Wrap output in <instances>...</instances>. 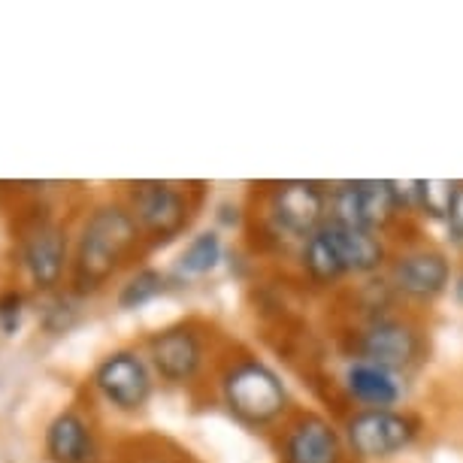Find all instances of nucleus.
<instances>
[{
    "instance_id": "f03ea898",
    "label": "nucleus",
    "mask_w": 463,
    "mask_h": 463,
    "mask_svg": "<svg viewBox=\"0 0 463 463\" xmlns=\"http://www.w3.org/2000/svg\"><path fill=\"white\" fill-rule=\"evenodd\" d=\"M224 403L240 421L246 424H269L285 412L288 391L282 379L260 361H242L231 366L222 382Z\"/></svg>"
},
{
    "instance_id": "20e7f679",
    "label": "nucleus",
    "mask_w": 463,
    "mask_h": 463,
    "mask_svg": "<svg viewBox=\"0 0 463 463\" xmlns=\"http://www.w3.org/2000/svg\"><path fill=\"white\" fill-rule=\"evenodd\" d=\"M400 197L394 182H345L330 194V222L348 227H384L397 215Z\"/></svg>"
},
{
    "instance_id": "4be33fe9",
    "label": "nucleus",
    "mask_w": 463,
    "mask_h": 463,
    "mask_svg": "<svg viewBox=\"0 0 463 463\" xmlns=\"http://www.w3.org/2000/svg\"><path fill=\"white\" fill-rule=\"evenodd\" d=\"M454 294H458V300L463 303V273H460V279H458V285H454Z\"/></svg>"
},
{
    "instance_id": "f8f14e48",
    "label": "nucleus",
    "mask_w": 463,
    "mask_h": 463,
    "mask_svg": "<svg viewBox=\"0 0 463 463\" xmlns=\"http://www.w3.org/2000/svg\"><path fill=\"white\" fill-rule=\"evenodd\" d=\"M449 260L439 251L421 249L412 255H403L394 267V282L403 294L415 297V300H433L449 288Z\"/></svg>"
},
{
    "instance_id": "0eeeda50",
    "label": "nucleus",
    "mask_w": 463,
    "mask_h": 463,
    "mask_svg": "<svg viewBox=\"0 0 463 463\" xmlns=\"http://www.w3.org/2000/svg\"><path fill=\"white\" fill-rule=\"evenodd\" d=\"M327 213V194L318 182L291 179L273 188L269 197V215H273L276 227L294 233V237H312L321 231Z\"/></svg>"
},
{
    "instance_id": "9d476101",
    "label": "nucleus",
    "mask_w": 463,
    "mask_h": 463,
    "mask_svg": "<svg viewBox=\"0 0 463 463\" xmlns=\"http://www.w3.org/2000/svg\"><path fill=\"white\" fill-rule=\"evenodd\" d=\"M361 361L397 373L418 357V334L397 318H379L361 334Z\"/></svg>"
},
{
    "instance_id": "ddd939ff",
    "label": "nucleus",
    "mask_w": 463,
    "mask_h": 463,
    "mask_svg": "<svg viewBox=\"0 0 463 463\" xmlns=\"http://www.w3.org/2000/svg\"><path fill=\"white\" fill-rule=\"evenodd\" d=\"M46 454L52 463H91L98 445L89 421L73 409L52 418L46 427Z\"/></svg>"
},
{
    "instance_id": "7ed1b4c3",
    "label": "nucleus",
    "mask_w": 463,
    "mask_h": 463,
    "mask_svg": "<svg viewBox=\"0 0 463 463\" xmlns=\"http://www.w3.org/2000/svg\"><path fill=\"white\" fill-rule=\"evenodd\" d=\"M128 209L137 218L139 231L148 233L155 242L173 240L188 224V197L179 185L170 182H137L130 185Z\"/></svg>"
},
{
    "instance_id": "aec40b11",
    "label": "nucleus",
    "mask_w": 463,
    "mask_h": 463,
    "mask_svg": "<svg viewBox=\"0 0 463 463\" xmlns=\"http://www.w3.org/2000/svg\"><path fill=\"white\" fill-rule=\"evenodd\" d=\"M22 316H24V297L19 291L0 294V330L4 334H15L22 327Z\"/></svg>"
},
{
    "instance_id": "f257e3e1",
    "label": "nucleus",
    "mask_w": 463,
    "mask_h": 463,
    "mask_svg": "<svg viewBox=\"0 0 463 463\" xmlns=\"http://www.w3.org/2000/svg\"><path fill=\"white\" fill-rule=\"evenodd\" d=\"M139 224L121 203H100L85 218L73 251V288L91 294L116 273L139 240Z\"/></svg>"
},
{
    "instance_id": "6e6552de",
    "label": "nucleus",
    "mask_w": 463,
    "mask_h": 463,
    "mask_svg": "<svg viewBox=\"0 0 463 463\" xmlns=\"http://www.w3.org/2000/svg\"><path fill=\"white\" fill-rule=\"evenodd\" d=\"M22 267L37 291H55L67 269V231L55 222H33L22 237Z\"/></svg>"
},
{
    "instance_id": "f3484780",
    "label": "nucleus",
    "mask_w": 463,
    "mask_h": 463,
    "mask_svg": "<svg viewBox=\"0 0 463 463\" xmlns=\"http://www.w3.org/2000/svg\"><path fill=\"white\" fill-rule=\"evenodd\" d=\"M218 260H222V237L213 231L197 233V237L188 242V249L182 251L179 273L182 276H206L218 267Z\"/></svg>"
},
{
    "instance_id": "a211bd4d",
    "label": "nucleus",
    "mask_w": 463,
    "mask_h": 463,
    "mask_svg": "<svg viewBox=\"0 0 463 463\" xmlns=\"http://www.w3.org/2000/svg\"><path fill=\"white\" fill-rule=\"evenodd\" d=\"M167 291V276L161 269H139L137 276H130L118 291L121 309H139V306L152 303L155 297Z\"/></svg>"
},
{
    "instance_id": "412c9836",
    "label": "nucleus",
    "mask_w": 463,
    "mask_h": 463,
    "mask_svg": "<svg viewBox=\"0 0 463 463\" xmlns=\"http://www.w3.org/2000/svg\"><path fill=\"white\" fill-rule=\"evenodd\" d=\"M445 227H449V237L454 246H463V185H458V194L451 200V209L445 215Z\"/></svg>"
},
{
    "instance_id": "dca6fc26",
    "label": "nucleus",
    "mask_w": 463,
    "mask_h": 463,
    "mask_svg": "<svg viewBox=\"0 0 463 463\" xmlns=\"http://www.w3.org/2000/svg\"><path fill=\"white\" fill-rule=\"evenodd\" d=\"M303 264L312 273V279H318V282H330V279H339V276L345 273L343 264H339V255H336V249H334V242H330L325 227L312 233V237H306Z\"/></svg>"
},
{
    "instance_id": "9b49d317",
    "label": "nucleus",
    "mask_w": 463,
    "mask_h": 463,
    "mask_svg": "<svg viewBox=\"0 0 463 463\" xmlns=\"http://www.w3.org/2000/svg\"><path fill=\"white\" fill-rule=\"evenodd\" d=\"M282 460L285 463H343V442H339V433L325 418L303 415L285 436Z\"/></svg>"
},
{
    "instance_id": "39448f33",
    "label": "nucleus",
    "mask_w": 463,
    "mask_h": 463,
    "mask_svg": "<svg viewBox=\"0 0 463 463\" xmlns=\"http://www.w3.org/2000/svg\"><path fill=\"white\" fill-rule=\"evenodd\" d=\"M418 424L394 409H364L348 418L345 436L354 454L361 458H391L415 439Z\"/></svg>"
},
{
    "instance_id": "2eb2a0df",
    "label": "nucleus",
    "mask_w": 463,
    "mask_h": 463,
    "mask_svg": "<svg viewBox=\"0 0 463 463\" xmlns=\"http://www.w3.org/2000/svg\"><path fill=\"white\" fill-rule=\"evenodd\" d=\"M345 388L357 403H364L366 409H391L403 394L400 388L397 375L384 366H375V364H366V361H357L348 366L345 373Z\"/></svg>"
},
{
    "instance_id": "423d86ee",
    "label": "nucleus",
    "mask_w": 463,
    "mask_h": 463,
    "mask_svg": "<svg viewBox=\"0 0 463 463\" xmlns=\"http://www.w3.org/2000/svg\"><path fill=\"white\" fill-rule=\"evenodd\" d=\"M94 384L107 403L121 412H139L152 397V373L137 352H112L94 370Z\"/></svg>"
},
{
    "instance_id": "4468645a",
    "label": "nucleus",
    "mask_w": 463,
    "mask_h": 463,
    "mask_svg": "<svg viewBox=\"0 0 463 463\" xmlns=\"http://www.w3.org/2000/svg\"><path fill=\"white\" fill-rule=\"evenodd\" d=\"M325 231L330 242H334L339 264H343L345 273H373V269H379V264L384 260V246L375 237V231L336 224V222H327Z\"/></svg>"
},
{
    "instance_id": "6ab92c4d",
    "label": "nucleus",
    "mask_w": 463,
    "mask_h": 463,
    "mask_svg": "<svg viewBox=\"0 0 463 463\" xmlns=\"http://www.w3.org/2000/svg\"><path fill=\"white\" fill-rule=\"evenodd\" d=\"M454 194H458V185H454V182H445V179L415 182V203L421 206L427 215L442 218V222H445V215H449Z\"/></svg>"
},
{
    "instance_id": "1a4fd4ad",
    "label": "nucleus",
    "mask_w": 463,
    "mask_h": 463,
    "mask_svg": "<svg viewBox=\"0 0 463 463\" xmlns=\"http://www.w3.org/2000/svg\"><path fill=\"white\" fill-rule=\"evenodd\" d=\"M148 357H152V366L158 370L161 379L173 384L191 382L200 364H203V339L194 327L185 325L158 330L148 339Z\"/></svg>"
}]
</instances>
